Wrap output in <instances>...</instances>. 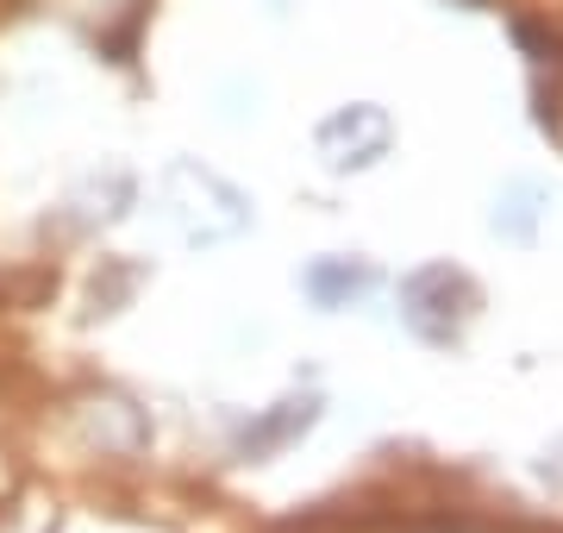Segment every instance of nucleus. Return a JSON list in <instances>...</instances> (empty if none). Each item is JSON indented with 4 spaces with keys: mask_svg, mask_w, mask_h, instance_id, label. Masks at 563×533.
<instances>
[{
    "mask_svg": "<svg viewBox=\"0 0 563 533\" xmlns=\"http://www.w3.org/2000/svg\"><path fill=\"white\" fill-rule=\"evenodd\" d=\"M163 202H169V214H176L181 239H195V246H220V239H239L244 226H251L244 195L225 183V176L201 170V164H176L169 170Z\"/></svg>",
    "mask_w": 563,
    "mask_h": 533,
    "instance_id": "nucleus-1",
    "label": "nucleus"
},
{
    "mask_svg": "<svg viewBox=\"0 0 563 533\" xmlns=\"http://www.w3.org/2000/svg\"><path fill=\"white\" fill-rule=\"evenodd\" d=\"M320 151L339 170L376 164V157L388 151V113L383 107H339V113L320 126Z\"/></svg>",
    "mask_w": 563,
    "mask_h": 533,
    "instance_id": "nucleus-2",
    "label": "nucleus"
},
{
    "mask_svg": "<svg viewBox=\"0 0 563 533\" xmlns=\"http://www.w3.org/2000/svg\"><path fill=\"white\" fill-rule=\"evenodd\" d=\"M369 283H376V276H369L363 264H351V258H325V264L307 270V289L320 295L325 308H332V302H351V295H363Z\"/></svg>",
    "mask_w": 563,
    "mask_h": 533,
    "instance_id": "nucleus-3",
    "label": "nucleus"
}]
</instances>
